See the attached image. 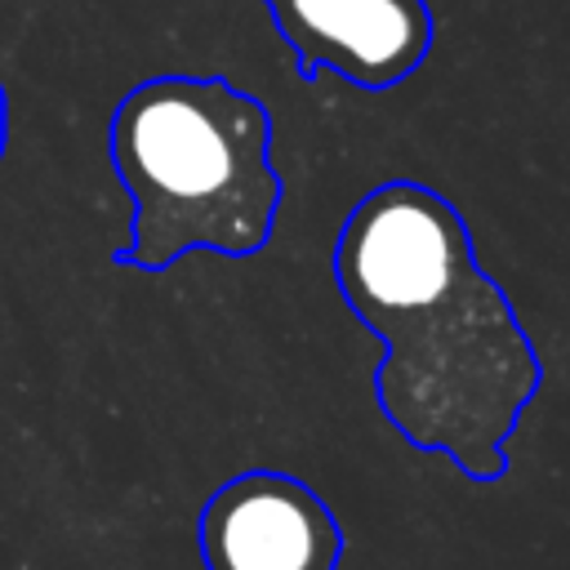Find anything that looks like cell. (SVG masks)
Returning a JSON list of instances; mask_svg holds the SVG:
<instances>
[{
  "label": "cell",
  "mask_w": 570,
  "mask_h": 570,
  "mask_svg": "<svg viewBox=\"0 0 570 570\" xmlns=\"http://www.w3.org/2000/svg\"><path fill=\"white\" fill-rule=\"evenodd\" d=\"M330 272L347 312L383 343L374 396L387 428L476 485L503 481L543 356L508 289L476 263L459 205L419 178L370 187L334 236Z\"/></svg>",
  "instance_id": "1"
},
{
  "label": "cell",
  "mask_w": 570,
  "mask_h": 570,
  "mask_svg": "<svg viewBox=\"0 0 570 570\" xmlns=\"http://www.w3.org/2000/svg\"><path fill=\"white\" fill-rule=\"evenodd\" d=\"M272 142L267 102L227 76L165 71L125 89L107 120V156L134 218L111 263L156 276L191 249L258 254L285 205Z\"/></svg>",
  "instance_id": "2"
},
{
  "label": "cell",
  "mask_w": 570,
  "mask_h": 570,
  "mask_svg": "<svg viewBox=\"0 0 570 570\" xmlns=\"http://www.w3.org/2000/svg\"><path fill=\"white\" fill-rule=\"evenodd\" d=\"M196 543L205 570H338L347 534L303 476L245 468L200 503Z\"/></svg>",
  "instance_id": "3"
},
{
  "label": "cell",
  "mask_w": 570,
  "mask_h": 570,
  "mask_svg": "<svg viewBox=\"0 0 570 570\" xmlns=\"http://www.w3.org/2000/svg\"><path fill=\"white\" fill-rule=\"evenodd\" d=\"M294 53V76H343L365 94L410 80L436 40L428 0H258Z\"/></svg>",
  "instance_id": "4"
},
{
  "label": "cell",
  "mask_w": 570,
  "mask_h": 570,
  "mask_svg": "<svg viewBox=\"0 0 570 570\" xmlns=\"http://www.w3.org/2000/svg\"><path fill=\"white\" fill-rule=\"evenodd\" d=\"M4 147H9V94L0 80V160H4Z\"/></svg>",
  "instance_id": "5"
}]
</instances>
